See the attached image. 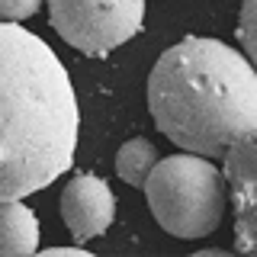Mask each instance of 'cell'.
<instances>
[{
    "instance_id": "cell-1",
    "label": "cell",
    "mask_w": 257,
    "mask_h": 257,
    "mask_svg": "<svg viewBox=\"0 0 257 257\" xmlns=\"http://www.w3.org/2000/svg\"><path fill=\"white\" fill-rule=\"evenodd\" d=\"M80 106L45 39L0 20V199H23L71 171Z\"/></svg>"
},
{
    "instance_id": "cell-2",
    "label": "cell",
    "mask_w": 257,
    "mask_h": 257,
    "mask_svg": "<svg viewBox=\"0 0 257 257\" xmlns=\"http://www.w3.org/2000/svg\"><path fill=\"white\" fill-rule=\"evenodd\" d=\"M148 112L177 148L222 158L257 128V68L222 39L187 36L151 68Z\"/></svg>"
},
{
    "instance_id": "cell-3",
    "label": "cell",
    "mask_w": 257,
    "mask_h": 257,
    "mask_svg": "<svg viewBox=\"0 0 257 257\" xmlns=\"http://www.w3.org/2000/svg\"><path fill=\"white\" fill-rule=\"evenodd\" d=\"M148 209L167 235L193 241L219 228L225 215V177L206 155L158 158L142 183Z\"/></svg>"
},
{
    "instance_id": "cell-4",
    "label": "cell",
    "mask_w": 257,
    "mask_h": 257,
    "mask_svg": "<svg viewBox=\"0 0 257 257\" xmlns=\"http://www.w3.org/2000/svg\"><path fill=\"white\" fill-rule=\"evenodd\" d=\"M48 20L71 48L103 58L142 32L145 0H48Z\"/></svg>"
},
{
    "instance_id": "cell-5",
    "label": "cell",
    "mask_w": 257,
    "mask_h": 257,
    "mask_svg": "<svg viewBox=\"0 0 257 257\" xmlns=\"http://www.w3.org/2000/svg\"><path fill=\"white\" fill-rule=\"evenodd\" d=\"M61 219L74 241H93L106 235L116 219V196L109 183L90 171L74 174L61 190Z\"/></svg>"
},
{
    "instance_id": "cell-6",
    "label": "cell",
    "mask_w": 257,
    "mask_h": 257,
    "mask_svg": "<svg viewBox=\"0 0 257 257\" xmlns=\"http://www.w3.org/2000/svg\"><path fill=\"white\" fill-rule=\"evenodd\" d=\"M39 251V219L20 199H0V257Z\"/></svg>"
},
{
    "instance_id": "cell-7",
    "label": "cell",
    "mask_w": 257,
    "mask_h": 257,
    "mask_svg": "<svg viewBox=\"0 0 257 257\" xmlns=\"http://www.w3.org/2000/svg\"><path fill=\"white\" fill-rule=\"evenodd\" d=\"M161 151L155 148V142L145 139V135H135V139H128L122 148H119L116 155V174L122 177L128 187H142L145 180H148L151 167L158 164Z\"/></svg>"
},
{
    "instance_id": "cell-8",
    "label": "cell",
    "mask_w": 257,
    "mask_h": 257,
    "mask_svg": "<svg viewBox=\"0 0 257 257\" xmlns=\"http://www.w3.org/2000/svg\"><path fill=\"white\" fill-rule=\"evenodd\" d=\"M238 42L244 48L247 61L257 68V0H244L238 16Z\"/></svg>"
},
{
    "instance_id": "cell-9",
    "label": "cell",
    "mask_w": 257,
    "mask_h": 257,
    "mask_svg": "<svg viewBox=\"0 0 257 257\" xmlns=\"http://www.w3.org/2000/svg\"><path fill=\"white\" fill-rule=\"evenodd\" d=\"M45 0H0V20H10V23H20V20H29V16L39 13Z\"/></svg>"
}]
</instances>
